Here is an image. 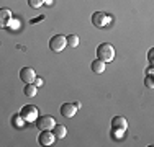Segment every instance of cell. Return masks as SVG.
I'll use <instances>...</instances> for the list:
<instances>
[{
	"instance_id": "ba28073f",
	"label": "cell",
	"mask_w": 154,
	"mask_h": 147,
	"mask_svg": "<svg viewBox=\"0 0 154 147\" xmlns=\"http://www.w3.org/2000/svg\"><path fill=\"white\" fill-rule=\"evenodd\" d=\"M20 79L23 80L25 83H33L35 79H36V74H35V70H33L31 67H23L20 70Z\"/></svg>"
},
{
	"instance_id": "d6986e66",
	"label": "cell",
	"mask_w": 154,
	"mask_h": 147,
	"mask_svg": "<svg viewBox=\"0 0 154 147\" xmlns=\"http://www.w3.org/2000/svg\"><path fill=\"white\" fill-rule=\"evenodd\" d=\"M152 52H154V51L151 49V51H149V61H151V64H152Z\"/></svg>"
},
{
	"instance_id": "5b68a950",
	"label": "cell",
	"mask_w": 154,
	"mask_h": 147,
	"mask_svg": "<svg viewBox=\"0 0 154 147\" xmlns=\"http://www.w3.org/2000/svg\"><path fill=\"white\" fill-rule=\"evenodd\" d=\"M110 21H112V18H110L107 13H103V12H95L92 15V25L97 26V28H105Z\"/></svg>"
},
{
	"instance_id": "9a60e30c",
	"label": "cell",
	"mask_w": 154,
	"mask_h": 147,
	"mask_svg": "<svg viewBox=\"0 0 154 147\" xmlns=\"http://www.w3.org/2000/svg\"><path fill=\"white\" fill-rule=\"evenodd\" d=\"M28 5L31 8H39L41 5H45V0H28Z\"/></svg>"
},
{
	"instance_id": "4fadbf2b",
	"label": "cell",
	"mask_w": 154,
	"mask_h": 147,
	"mask_svg": "<svg viewBox=\"0 0 154 147\" xmlns=\"http://www.w3.org/2000/svg\"><path fill=\"white\" fill-rule=\"evenodd\" d=\"M53 134L56 136V139H62L67 134V129H66V126H62V124H56V126L53 128Z\"/></svg>"
},
{
	"instance_id": "8fae6325",
	"label": "cell",
	"mask_w": 154,
	"mask_h": 147,
	"mask_svg": "<svg viewBox=\"0 0 154 147\" xmlns=\"http://www.w3.org/2000/svg\"><path fill=\"white\" fill-rule=\"evenodd\" d=\"M105 62L103 61H100V59H97V61H92V64H90V69L95 72V74H102V72H105Z\"/></svg>"
},
{
	"instance_id": "9c48e42d",
	"label": "cell",
	"mask_w": 154,
	"mask_h": 147,
	"mask_svg": "<svg viewBox=\"0 0 154 147\" xmlns=\"http://www.w3.org/2000/svg\"><path fill=\"white\" fill-rule=\"evenodd\" d=\"M75 111H77V108L74 103H64V105H61V115L64 118H74Z\"/></svg>"
},
{
	"instance_id": "277c9868",
	"label": "cell",
	"mask_w": 154,
	"mask_h": 147,
	"mask_svg": "<svg viewBox=\"0 0 154 147\" xmlns=\"http://www.w3.org/2000/svg\"><path fill=\"white\" fill-rule=\"evenodd\" d=\"M36 126H38L39 131H53V128L56 126V121H54L53 116H41L36 119Z\"/></svg>"
},
{
	"instance_id": "8992f818",
	"label": "cell",
	"mask_w": 154,
	"mask_h": 147,
	"mask_svg": "<svg viewBox=\"0 0 154 147\" xmlns=\"http://www.w3.org/2000/svg\"><path fill=\"white\" fill-rule=\"evenodd\" d=\"M13 20V15L8 8H0V28H8Z\"/></svg>"
},
{
	"instance_id": "ffe728a7",
	"label": "cell",
	"mask_w": 154,
	"mask_h": 147,
	"mask_svg": "<svg viewBox=\"0 0 154 147\" xmlns=\"http://www.w3.org/2000/svg\"><path fill=\"white\" fill-rule=\"evenodd\" d=\"M45 3H46V5H51V3H53V0H45Z\"/></svg>"
},
{
	"instance_id": "52a82bcc",
	"label": "cell",
	"mask_w": 154,
	"mask_h": 147,
	"mask_svg": "<svg viewBox=\"0 0 154 147\" xmlns=\"http://www.w3.org/2000/svg\"><path fill=\"white\" fill-rule=\"evenodd\" d=\"M38 141H39V144H41V146L48 147V146H53L54 142H56V136H54L51 131H43L41 134H39Z\"/></svg>"
},
{
	"instance_id": "6da1fadb",
	"label": "cell",
	"mask_w": 154,
	"mask_h": 147,
	"mask_svg": "<svg viewBox=\"0 0 154 147\" xmlns=\"http://www.w3.org/2000/svg\"><path fill=\"white\" fill-rule=\"evenodd\" d=\"M97 57L100 61H103L105 64L107 62H112L115 59V47L108 43H102L100 46L97 47Z\"/></svg>"
},
{
	"instance_id": "5bb4252c",
	"label": "cell",
	"mask_w": 154,
	"mask_h": 147,
	"mask_svg": "<svg viewBox=\"0 0 154 147\" xmlns=\"http://www.w3.org/2000/svg\"><path fill=\"white\" fill-rule=\"evenodd\" d=\"M66 39H67V46H71V47H77V46H79V36L69 34V36H66Z\"/></svg>"
},
{
	"instance_id": "30bf717a",
	"label": "cell",
	"mask_w": 154,
	"mask_h": 147,
	"mask_svg": "<svg viewBox=\"0 0 154 147\" xmlns=\"http://www.w3.org/2000/svg\"><path fill=\"white\" fill-rule=\"evenodd\" d=\"M112 128H113V129H123V131H126L128 123H126V119H125L123 116H115L112 119Z\"/></svg>"
},
{
	"instance_id": "3957f363",
	"label": "cell",
	"mask_w": 154,
	"mask_h": 147,
	"mask_svg": "<svg viewBox=\"0 0 154 147\" xmlns=\"http://www.w3.org/2000/svg\"><path fill=\"white\" fill-rule=\"evenodd\" d=\"M66 46H67V39L62 34H56L49 39V47L53 52H61V51L66 49Z\"/></svg>"
},
{
	"instance_id": "7a4b0ae2",
	"label": "cell",
	"mask_w": 154,
	"mask_h": 147,
	"mask_svg": "<svg viewBox=\"0 0 154 147\" xmlns=\"http://www.w3.org/2000/svg\"><path fill=\"white\" fill-rule=\"evenodd\" d=\"M20 116L25 123H35L38 119V108L33 105H25L23 108L20 110Z\"/></svg>"
},
{
	"instance_id": "7c38bea8",
	"label": "cell",
	"mask_w": 154,
	"mask_h": 147,
	"mask_svg": "<svg viewBox=\"0 0 154 147\" xmlns=\"http://www.w3.org/2000/svg\"><path fill=\"white\" fill-rule=\"evenodd\" d=\"M23 93L26 95V97H36V93H38V87L35 85V83H25V88H23Z\"/></svg>"
},
{
	"instance_id": "e0dca14e",
	"label": "cell",
	"mask_w": 154,
	"mask_h": 147,
	"mask_svg": "<svg viewBox=\"0 0 154 147\" xmlns=\"http://www.w3.org/2000/svg\"><path fill=\"white\" fill-rule=\"evenodd\" d=\"M144 83H146V87H148V88H154V80H152L151 74H149V75L144 79Z\"/></svg>"
},
{
	"instance_id": "2e32d148",
	"label": "cell",
	"mask_w": 154,
	"mask_h": 147,
	"mask_svg": "<svg viewBox=\"0 0 154 147\" xmlns=\"http://www.w3.org/2000/svg\"><path fill=\"white\" fill-rule=\"evenodd\" d=\"M12 123H13V124H15V126H17V128H21V124H23V123H25V121H23V119H21V116H20V115H17V116H13V119H12Z\"/></svg>"
},
{
	"instance_id": "ac0fdd59",
	"label": "cell",
	"mask_w": 154,
	"mask_h": 147,
	"mask_svg": "<svg viewBox=\"0 0 154 147\" xmlns=\"http://www.w3.org/2000/svg\"><path fill=\"white\" fill-rule=\"evenodd\" d=\"M33 83H35L36 87H41V85H43V80H41V77H36V79H35V82H33Z\"/></svg>"
}]
</instances>
